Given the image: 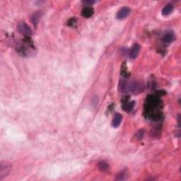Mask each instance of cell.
Masks as SVG:
<instances>
[{"label":"cell","mask_w":181,"mask_h":181,"mask_svg":"<svg viewBox=\"0 0 181 181\" xmlns=\"http://www.w3.org/2000/svg\"><path fill=\"white\" fill-rule=\"evenodd\" d=\"M12 170V166L7 161H2L0 164V180H3L9 175Z\"/></svg>","instance_id":"1"},{"label":"cell","mask_w":181,"mask_h":181,"mask_svg":"<svg viewBox=\"0 0 181 181\" xmlns=\"http://www.w3.org/2000/svg\"><path fill=\"white\" fill-rule=\"evenodd\" d=\"M128 90L134 94H138L144 90V85L139 82H133L128 84Z\"/></svg>","instance_id":"2"},{"label":"cell","mask_w":181,"mask_h":181,"mask_svg":"<svg viewBox=\"0 0 181 181\" xmlns=\"http://www.w3.org/2000/svg\"><path fill=\"white\" fill-rule=\"evenodd\" d=\"M18 31H19L21 33L25 35H27V36H29V35H32L33 32L31 31V28L26 24V23L24 22H21L20 23H18Z\"/></svg>","instance_id":"3"},{"label":"cell","mask_w":181,"mask_h":181,"mask_svg":"<svg viewBox=\"0 0 181 181\" xmlns=\"http://www.w3.org/2000/svg\"><path fill=\"white\" fill-rule=\"evenodd\" d=\"M130 14V9L128 7H122L120 9L117 13V18L119 20H122L127 17Z\"/></svg>","instance_id":"4"},{"label":"cell","mask_w":181,"mask_h":181,"mask_svg":"<svg viewBox=\"0 0 181 181\" xmlns=\"http://www.w3.org/2000/svg\"><path fill=\"white\" fill-rule=\"evenodd\" d=\"M140 52V45L139 44H135L131 48L129 51V57L131 59H135L138 57Z\"/></svg>","instance_id":"5"},{"label":"cell","mask_w":181,"mask_h":181,"mask_svg":"<svg viewBox=\"0 0 181 181\" xmlns=\"http://www.w3.org/2000/svg\"><path fill=\"white\" fill-rule=\"evenodd\" d=\"M122 120V116L119 113H116L114 116L113 120V122H112V125H113V127H118L119 125H120Z\"/></svg>","instance_id":"6"},{"label":"cell","mask_w":181,"mask_h":181,"mask_svg":"<svg viewBox=\"0 0 181 181\" xmlns=\"http://www.w3.org/2000/svg\"><path fill=\"white\" fill-rule=\"evenodd\" d=\"M175 40V35L173 33H166L163 37V41L165 43H171Z\"/></svg>","instance_id":"7"},{"label":"cell","mask_w":181,"mask_h":181,"mask_svg":"<svg viewBox=\"0 0 181 181\" xmlns=\"http://www.w3.org/2000/svg\"><path fill=\"white\" fill-rule=\"evenodd\" d=\"M174 11V6L171 4H168L162 9V14L163 16H168L171 14Z\"/></svg>","instance_id":"8"},{"label":"cell","mask_w":181,"mask_h":181,"mask_svg":"<svg viewBox=\"0 0 181 181\" xmlns=\"http://www.w3.org/2000/svg\"><path fill=\"white\" fill-rule=\"evenodd\" d=\"M93 9L90 7H86L82 10V16L86 18H89L93 14Z\"/></svg>","instance_id":"9"},{"label":"cell","mask_w":181,"mask_h":181,"mask_svg":"<svg viewBox=\"0 0 181 181\" xmlns=\"http://www.w3.org/2000/svg\"><path fill=\"white\" fill-rule=\"evenodd\" d=\"M40 17H41V13L40 12H35V14H33V15L32 16V18H31V21H32L33 23L34 26L36 27L37 25L39 22L40 19Z\"/></svg>","instance_id":"10"},{"label":"cell","mask_w":181,"mask_h":181,"mask_svg":"<svg viewBox=\"0 0 181 181\" xmlns=\"http://www.w3.org/2000/svg\"><path fill=\"white\" fill-rule=\"evenodd\" d=\"M98 169L102 172H107L109 170L108 163L105 161H101L98 163Z\"/></svg>","instance_id":"11"},{"label":"cell","mask_w":181,"mask_h":181,"mask_svg":"<svg viewBox=\"0 0 181 181\" xmlns=\"http://www.w3.org/2000/svg\"><path fill=\"white\" fill-rule=\"evenodd\" d=\"M119 89L122 92L127 91L128 90V84L126 81H121L119 84Z\"/></svg>","instance_id":"12"},{"label":"cell","mask_w":181,"mask_h":181,"mask_svg":"<svg viewBox=\"0 0 181 181\" xmlns=\"http://www.w3.org/2000/svg\"><path fill=\"white\" fill-rule=\"evenodd\" d=\"M135 101H132V102L128 103H126L125 105L123 106V110H125L127 112H130L132 111V109L135 107Z\"/></svg>","instance_id":"13"},{"label":"cell","mask_w":181,"mask_h":181,"mask_svg":"<svg viewBox=\"0 0 181 181\" xmlns=\"http://www.w3.org/2000/svg\"><path fill=\"white\" fill-rule=\"evenodd\" d=\"M126 176H127L126 173L125 171H122L117 176V180H125Z\"/></svg>","instance_id":"14"},{"label":"cell","mask_w":181,"mask_h":181,"mask_svg":"<svg viewBox=\"0 0 181 181\" xmlns=\"http://www.w3.org/2000/svg\"><path fill=\"white\" fill-rule=\"evenodd\" d=\"M82 3L85 4V5L90 6V5H91V4H94L95 1H82Z\"/></svg>","instance_id":"15"}]
</instances>
